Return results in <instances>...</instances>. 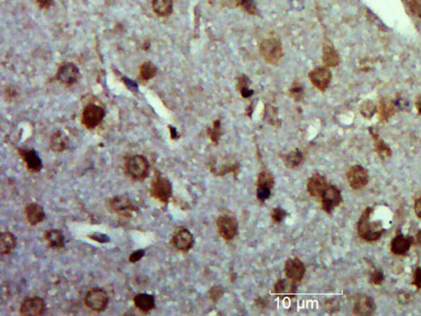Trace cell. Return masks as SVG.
I'll use <instances>...</instances> for the list:
<instances>
[{
	"instance_id": "1",
	"label": "cell",
	"mask_w": 421,
	"mask_h": 316,
	"mask_svg": "<svg viewBox=\"0 0 421 316\" xmlns=\"http://www.w3.org/2000/svg\"><path fill=\"white\" fill-rule=\"evenodd\" d=\"M371 213L372 209H366L362 212L358 223L359 236L367 242H374L378 240L384 231L380 221H370Z\"/></svg>"
},
{
	"instance_id": "2",
	"label": "cell",
	"mask_w": 421,
	"mask_h": 316,
	"mask_svg": "<svg viewBox=\"0 0 421 316\" xmlns=\"http://www.w3.org/2000/svg\"><path fill=\"white\" fill-rule=\"evenodd\" d=\"M108 208L111 212L126 218L131 217L133 212L138 211L136 204H134L131 199L123 195L112 198L108 203Z\"/></svg>"
},
{
	"instance_id": "3",
	"label": "cell",
	"mask_w": 421,
	"mask_h": 316,
	"mask_svg": "<svg viewBox=\"0 0 421 316\" xmlns=\"http://www.w3.org/2000/svg\"><path fill=\"white\" fill-rule=\"evenodd\" d=\"M84 304L92 312L102 313L108 307L109 297L103 289L93 288L86 294Z\"/></svg>"
},
{
	"instance_id": "4",
	"label": "cell",
	"mask_w": 421,
	"mask_h": 316,
	"mask_svg": "<svg viewBox=\"0 0 421 316\" xmlns=\"http://www.w3.org/2000/svg\"><path fill=\"white\" fill-rule=\"evenodd\" d=\"M126 172L135 180H143L149 173V162L141 155H135L126 161Z\"/></svg>"
},
{
	"instance_id": "5",
	"label": "cell",
	"mask_w": 421,
	"mask_h": 316,
	"mask_svg": "<svg viewBox=\"0 0 421 316\" xmlns=\"http://www.w3.org/2000/svg\"><path fill=\"white\" fill-rule=\"evenodd\" d=\"M260 51L265 61L269 64L277 63L283 56L281 42L274 38L263 40L260 44Z\"/></svg>"
},
{
	"instance_id": "6",
	"label": "cell",
	"mask_w": 421,
	"mask_h": 316,
	"mask_svg": "<svg viewBox=\"0 0 421 316\" xmlns=\"http://www.w3.org/2000/svg\"><path fill=\"white\" fill-rule=\"evenodd\" d=\"M173 189L172 184L168 178L162 176L159 172L155 175L153 182L150 188L151 196L163 204H168L170 198L172 197Z\"/></svg>"
},
{
	"instance_id": "7",
	"label": "cell",
	"mask_w": 421,
	"mask_h": 316,
	"mask_svg": "<svg viewBox=\"0 0 421 316\" xmlns=\"http://www.w3.org/2000/svg\"><path fill=\"white\" fill-rule=\"evenodd\" d=\"M104 117H105V112L103 108L95 104H89L84 108L82 112L81 122L86 128L93 129L101 123Z\"/></svg>"
},
{
	"instance_id": "8",
	"label": "cell",
	"mask_w": 421,
	"mask_h": 316,
	"mask_svg": "<svg viewBox=\"0 0 421 316\" xmlns=\"http://www.w3.org/2000/svg\"><path fill=\"white\" fill-rule=\"evenodd\" d=\"M217 226L221 236L230 241L238 233V223L236 218L230 214H222L217 219Z\"/></svg>"
},
{
	"instance_id": "9",
	"label": "cell",
	"mask_w": 421,
	"mask_h": 316,
	"mask_svg": "<svg viewBox=\"0 0 421 316\" xmlns=\"http://www.w3.org/2000/svg\"><path fill=\"white\" fill-rule=\"evenodd\" d=\"M347 179L350 184V186L355 189H361L368 183V172L367 170L360 165L356 164L350 167V169L347 172Z\"/></svg>"
},
{
	"instance_id": "10",
	"label": "cell",
	"mask_w": 421,
	"mask_h": 316,
	"mask_svg": "<svg viewBox=\"0 0 421 316\" xmlns=\"http://www.w3.org/2000/svg\"><path fill=\"white\" fill-rule=\"evenodd\" d=\"M342 201L343 199L340 190L334 185H328V187L321 196L322 209L327 213H331L334 209L342 203Z\"/></svg>"
},
{
	"instance_id": "11",
	"label": "cell",
	"mask_w": 421,
	"mask_h": 316,
	"mask_svg": "<svg viewBox=\"0 0 421 316\" xmlns=\"http://www.w3.org/2000/svg\"><path fill=\"white\" fill-rule=\"evenodd\" d=\"M284 272L289 280L295 283H299L304 278L306 273V267L305 264L297 258L288 259L285 263Z\"/></svg>"
},
{
	"instance_id": "12",
	"label": "cell",
	"mask_w": 421,
	"mask_h": 316,
	"mask_svg": "<svg viewBox=\"0 0 421 316\" xmlns=\"http://www.w3.org/2000/svg\"><path fill=\"white\" fill-rule=\"evenodd\" d=\"M309 80L320 91H324L331 81V72L328 67H318L312 70L309 75Z\"/></svg>"
},
{
	"instance_id": "13",
	"label": "cell",
	"mask_w": 421,
	"mask_h": 316,
	"mask_svg": "<svg viewBox=\"0 0 421 316\" xmlns=\"http://www.w3.org/2000/svg\"><path fill=\"white\" fill-rule=\"evenodd\" d=\"M45 311V303L39 297L26 299L20 308V315L24 316H40Z\"/></svg>"
},
{
	"instance_id": "14",
	"label": "cell",
	"mask_w": 421,
	"mask_h": 316,
	"mask_svg": "<svg viewBox=\"0 0 421 316\" xmlns=\"http://www.w3.org/2000/svg\"><path fill=\"white\" fill-rule=\"evenodd\" d=\"M174 247L180 252H188L194 244V238L189 230L181 228L178 230L172 239Z\"/></svg>"
},
{
	"instance_id": "15",
	"label": "cell",
	"mask_w": 421,
	"mask_h": 316,
	"mask_svg": "<svg viewBox=\"0 0 421 316\" xmlns=\"http://www.w3.org/2000/svg\"><path fill=\"white\" fill-rule=\"evenodd\" d=\"M328 187L326 179L320 174L312 175L306 184V190L312 197H321Z\"/></svg>"
},
{
	"instance_id": "16",
	"label": "cell",
	"mask_w": 421,
	"mask_h": 316,
	"mask_svg": "<svg viewBox=\"0 0 421 316\" xmlns=\"http://www.w3.org/2000/svg\"><path fill=\"white\" fill-rule=\"evenodd\" d=\"M376 307L374 300L371 297L362 296L358 299L354 307V315L355 316H371L375 312Z\"/></svg>"
},
{
	"instance_id": "17",
	"label": "cell",
	"mask_w": 421,
	"mask_h": 316,
	"mask_svg": "<svg viewBox=\"0 0 421 316\" xmlns=\"http://www.w3.org/2000/svg\"><path fill=\"white\" fill-rule=\"evenodd\" d=\"M78 76L79 72L74 64H65L58 70L56 77L60 82L72 85L77 81Z\"/></svg>"
},
{
	"instance_id": "18",
	"label": "cell",
	"mask_w": 421,
	"mask_h": 316,
	"mask_svg": "<svg viewBox=\"0 0 421 316\" xmlns=\"http://www.w3.org/2000/svg\"><path fill=\"white\" fill-rule=\"evenodd\" d=\"M25 213L28 219V222L32 226H36L45 218V212L41 206L37 203H31L26 207Z\"/></svg>"
},
{
	"instance_id": "19",
	"label": "cell",
	"mask_w": 421,
	"mask_h": 316,
	"mask_svg": "<svg viewBox=\"0 0 421 316\" xmlns=\"http://www.w3.org/2000/svg\"><path fill=\"white\" fill-rule=\"evenodd\" d=\"M413 243V238L406 237L404 235H397L391 243V251L394 255L405 256L410 251Z\"/></svg>"
},
{
	"instance_id": "20",
	"label": "cell",
	"mask_w": 421,
	"mask_h": 316,
	"mask_svg": "<svg viewBox=\"0 0 421 316\" xmlns=\"http://www.w3.org/2000/svg\"><path fill=\"white\" fill-rule=\"evenodd\" d=\"M20 154L30 170L39 171L42 168L41 159L35 150H20Z\"/></svg>"
},
{
	"instance_id": "21",
	"label": "cell",
	"mask_w": 421,
	"mask_h": 316,
	"mask_svg": "<svg viewBox=\"0 0 421 316\" xmlns=\"http://www.w3.org/2000/svg\"><path fill=\"white\" fill-rule=\"evenodd\" d=\"M134 306L137 310L143 313H148L155 308V298L148 294H138L133 300Z\"/></svg>"
},
{
	"instance_id": "22",
	"label": "cell",
	"mask_w": 421,
	"mask_h": 316,
	"mask_svg": "<svg viewBox=\"0 0 421 316\" xmlns=\"http://www.w3.org/2000/svg\"><path fill=\"white\" fill-rule=\"evenodd\" d=\"M296 283L291 281H287L284 279H280L276 282L274 286V292L276 295L280 297H292L296 292Z\"/></svg>"
},
{
	"instance_id": "23",
	"label": "cell",
	"mask_w": 421,
	"mask_h": 316,
	"mask_svg": "<svg viewBox=\"0 0 421 316\" xmlns=\"http://www.w3.org/2000/svg\"><path fill=\"white\" fill-rule=\"evenodd\" d=\"M45 240L48 245L55 250H60L65 246V238L60 230L52 229L45 233Z\"/></svg>"
},
{
	"instance_id": "24",
	"label": "cell",
	"mask_w": 421,
	"mask_h": 316,
	"mask_svg": "<svg viewBox=\"0 0 421 316\" xmlns=\"http://www.w3.org/2000/svg\"><path fill=\"white\" fill-rule=\"evenodd\" d=\"M16 247V238L10 232H2L0 234V253L1 255H9Z\"/></svg>"
},
{
	"instance_id": "25",
	"label": "cell",
	"mask_w": 421,
	"mask_h": 316,
	"mask_svg": "<svg viewBox=\"0 0 421 316\" xmlns=\"http://www.w3.org/2000/svg\"><path fill=\"white\" fill-rule=\"evenodd\" d=\"M322 60L326 67L333 68L338 66L340 62L339 55L337 51L330 45H325L323 48V54H322Z\"/></svg>"
},
{
	"instance_id": "26",
	"label": "cell",
	"mask_w": 421,
	"mask_h": 316,
	"mask_svg": "<svg viewBox=\"0 0 421 316\" xmlns=\"http://www.w3.org/2000/svg\"><path fill=\"white\" fill-rule=\"evenodd\" d=\"M154 12L159 17H167L173 12V0H153Z\"/></svg>"
},
{
	"instance_id": "27",
	"label": "cell",
	"mask_w": 421,
	"mask_h": 316,
	"mask_svg": "<svg viewBox=\"0 0 421 316\" xmlns=\"http://www.w3.org/2000/svg\"><path fill=\"white\" fill-rule=\"evenodd\" d=\"M50 147L55 152H62L68 147V137L62 131H57L51 138Z\"/></svg>"
},
{
	"instance_id": "28",
	"label": "cell",
	"mask_w": 421,
	"mask_h": 316,
	"mask_svg": "<svg viewBox=\"0 0 421 316\" xmlns=\"http://www.w3.org/2000/svg\"><path fill=\"white\" fill-rule=\"evenodd\" d=\"M371 135L373 136L374 142H375V151L376 153L381 157V158H389L392 155V151L389 148V146L383 141L382 139H380V137L378 136V134L376 132H373L370 129Z\"/></svg>"
},
{
	"instance_id": "29",
	"label": "cell",
	"mask_w": 421,
	"mask_h": 316,
	"mask_svg": "<svg viewBox=\"0 0 421 316\" xmlns=\"http://www.w3.org/2000/svg\"><path fill=\"white\" fill-rule=\"evenodd\" d=\"M396 112V107L388 99H382L379 104V116L381 120H388Z\"/></svg>"
},
{
	"instance_id": "30",
	"label": "cell",
	"mask_w": 421,
	"mask_h": 316,
	"mask_svg": "<svg viewBox=\"0 0 421 316\" xmlns=\"http://www.w3.org/2000/svg\"><path fill=\"white\" fill-rule=\"evenodd\" d=\"M302 159H303V155H302V153H301L298 149H296V150H294V151L290 152L288 155H286V156H285L284 162H285V165H286L287 167H289V168H294V167L298 166V165L301 163Z\"/></svg>"
},
{
	"instance_id": "31",
	"label": "cell",
	"mask_w": 421,
	"mask_h": 316,
	"mask_svg": "<svg viewBox=\"0 0 421 316\" xmlns=\"http://www.w3.org/2000/svg\"><path fill=\"white\" fill-rule=\"evenodd\" d=\"M360 112L365 119H370L376 112V106L371 100H365L360 107Z\"/></svg>"
},
{
	"instance_id": "32",
	"label": "cell",
	"mask_w": 421,
	"mask_h": 316,
	"mask_svg": "<svg viewBox=\"0 0 421 316\" xmlns=\"http://www.w3.org/2000/svg\"><path fill=\"white\" fill-rule=\"evenodd\" d=\"M157 73V69L151 62L144 63L140 68V77L144 80H149L154 78Z\"/></svg>"
},
{
	"instance_id": "33",
	"label": "cell",
	"mask_w": 421,
	"mask_h": 316,
	"mask_svg": "<svg viewBox=\"0 0 421 316\" xmlns=\"http://www.w3.org/2000/svg\"><path fill=\"white\" fill-rule=\"evenodd\" d=\"M274 185V179L270 172L267 170L262 171L258 177V186H266L272 189Z\"/></svg>"
},
{
	"instance_id": "34",
	"label": "cell",
	"mask_w": 421,
	"mask_h": 316,
	"mask_svg": "<svg viewBox=\"0 0 421 316\" xmlns=\"http://www.w3.org/2000/svg\"><path fill=\"white\" fill-rule=\"evenodd\" d=\"M238 89L244 98H249L254 94V91L249 88L248 79L246 77H241L238 80Z\"/></svg>"
},
{
	"instance_id": "35",
	"label": "cell",
	"mask_w": 421,
	"mask_h": 316,
	"mask_svg": "<svg viewBox=\"0 0 421 316\" xmlns=\"http://www.w3.org/2000/svg\"><path fill=\"white\" fill-rule=\"evenodd\" d=\"M208 132H209V135H210V137H211V140H212L214 143H216V144H217V143L219 142V140H220V137H221V136H222V134H223L220 120H216V121H214L213 127H212V128H210Z\"/></svg>"
},
{
	"instance_id": "36",
	"label": "cell",
	"mask_w": 421,
	"mask_h": 316,
	"mask_svg": "<svg viewBox=\"0 0 421 316\" xmlns=\"http://www.w3.org/2000/svg\"><path fill=\"white\" fill-rule=\"evenodd\" d=\"M286 217V211L280 208H275L272 210L271 218L274 223H280Z\"/></svg>"
},
{
	"instance_id": "37",
	"label": "cell",
	"mask_w": 421,
	"mask_h": 316,
	"mask_svg": "<svg viewBox=\"0 0 421 316\" xmlns=\"http://www.w3.org/2000/svg\"><path fill=\"white\" fill-rule=\"evenodd\" d=\"M239 4L249 14L255 15L257 13L256 5H255V0H240L239 1Z\"/></svg>"
},
{
	"instance_id": "38",
	"label": "cell",
	"mask_w": 421,
	"mask_h": 316,
	"mask_svg": "<svg viewBox=\"0 0 421 316\" xmlns=\"http://www.w3.org/2000/svg\"><path fill=\"white\" fill-rule=\"evenodd\" d=\"M224 296V289L220 286H215L210 289L209 297L213 302H218Z\"/></svg>"
},
{
	"instance_id": "39",
	"label": "cell",
	"mask_w": 421,
	"mask_h": 316,
	"mask_svg": "<svg viewBox=\"0 0 421 316\" xmlns=\"http://www.w3.org/2000/svg\"><path fill=\"white\" fill-rule=\"evenodd\" d=\"M271 188L266 186H257V197L261 202H265L270 197Z\"/></svg>"
},
{
	"instance_id": "40",
	"label": "cell",
	"mask_w": 421,
	"mask_h": 316,
	"mask_svg": "<svg viewBox=\"0 0 421 316\" xmlns=\"http://www.w3.org/2000/svg\"><path fill=\"white\" fill-rule=\"evenodd\" d=\"M290 94H291V96H292L295 100H297V101L301 100V99L304 97V91H303V88H302L299 84H295V85L292 87V89L290 90Z\"/></svg>"
},
{
	"instance_id": "41",
	"label": "cell",
	"mask_w": 421,
	"mask_h": 316,
	"mask_svg": "<svg viewBox=\"0 0 421 316\" xmlns=\"http://www.w3.org/2000/svg\"><path fill=\"white\" fill-rule=\"evenodd\" d=\"M384 281V275L381 271H374L370 276V283L373 285H381Z\"/></svg>"
},
{
	"instance_id": "42",
	"label": "cell",
	"mask_w": 421,
	"mask_h": 316,
	"mask_svg": "<svg viewBox=\"0 0 421 316\" xmlns=\"http://www.w3.org/2000/svg\"><path fill=\"white\" fill-rule=\"evenodd\" d=\"M413 285H415L419 290L421 289V267H418L414 273Z\"/></svg>"
},
{
	"instance_id": "43",
	"label": "cell",
	"mask_w": 421,
	"mask_h": 316,
	"mask_svg": "<svg viewBox=\"0 0 421 316\" xmlns=\"http://www.w3.org/2000/svg\"><path fill=\"white\" fill-rule=\"evenodd\" d=\"M144 255H145V252H144L143 250L135 251L134 253H132V254L130 255V257H129V262H130V263H136V262L140 261V260L144 257Z\"/></svg>"
},
{
	"instance_id": "44",
	"label": "cell",
	"mask_w": 421,
	"mask_h": 316,
	"mask_svg": "<svg viewBox=\"0 0 421 316\" xmlns=\"http://www.w3.org/2000/svg\"><path fill=\"white\" fill-rule=\"evenodd\" d=\"M415 211H416V213H417V215L420 217L421 219V197L419 198L417 201H416V204H415Z\"/></svg>"
},
{
	"instance_id": "45",
	"label": "cell",
	"mask_w": 421,
	"mask_h": 316,
	"mask_svg": "<svg viewBox=\"0 0 421 316\" xmlns=\"http://www.w3.org/2000/svg\"><path fill=\"white\" fill-rule=\"evenodd\" d=\"M98 236V235H97ZM90 238H92V239H94V240H96V241H98L99 243H105V242H107L108 240H109V238L107 237L106 235H104V234H99V238L96 237V235L94 234V236H89Z\"/></svg>"
},
{
	"instance_id": "46",
	"label": "cell",
	"mask_w": 421,
	"mask_h": 316,
	"mask_svg": "<svg viewBox=\"0 0 421 316\" xmlns=\"http://www.w3.org/2000/svg\"><path fill=\"white\" fill-rule=\"evenodd\" d=\"M37 2L39 3L40 7L46 8V7H48V6H50V5H51L52 0H37Z\"/></svg>"
},
{
	"instance_id": "47",
	"label": "cell",
	"mask_w": 421,
	"mask_h": 316,
	"mask_svg": "<svg viewBox=\"0 0 421 316\" xmlns=\"http://www.w3.org/2000/svg\"><path fill=\"white\" fill-rule=\"evenodd\" d=\"M400 298L405 299V300H406V304H409V302H410V300H411V296H410V294H409V293H406V292L401 293V294L399 295V299H400Z\"/></svg>"
},
{
	"instance_id": "48",
	"label": "cell",
	"mask_w": 421,
	"mask_h": 316,
	"mask_svg": "<svg viewBox=\"0 0 421 316\" xmlns=\"http://www.w3.org/2000/svg\"><path fill=\"white\" fill-rule=\"evenodd\" d=\"M416 105H417V109H418V112H419V114L421 115V96H420L419 98H418V100H417V103H416Z\"/></svg>"
},
{
	"instance_id": "49",
	"label": "cell",
	"mask_w": 421,
	"mask_h": 316,
	"mask_svg": "<svg viewBox=\"0 0 421 316\" xmlns=\"http://www.w3.org/2000/svg\"><path fill=\"white\" fill-rule=\"evenodd\" d=\"M416 242H417V244H418L419 246H421V231L418 232V234H417V236H416Z\"/></svg>"
}]
</instances>
